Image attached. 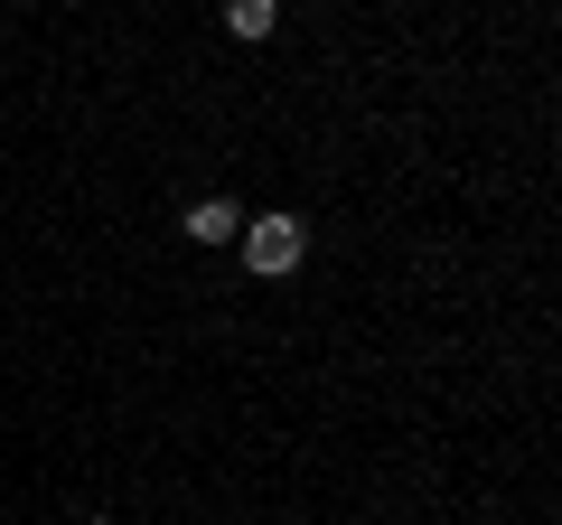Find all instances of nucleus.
<instances>
[{
	"mask_svg": "<svg viewBox=\"0 0 562 525\" xmlns=\"http://www.w3.org/2000/svg\"><path fill=\"white\" fill-rule=\"evenodd\" d=\"M272 20H281V0H225V29L235 38H272Z\"/></svg>",
	"mask_w": 562,
	"mask_h": 525,
	"instance_id": "3",
	"label": "nucleus"
},
{
	"mask_svg": "<svg viewBox=\"0 0 562 525\" xmlns=\"http://www.w3.org/2000/svg\"><path fill=\"white\" fill-rule=\"evenodd\" d=\"M244 272L254 282H281V272H301V254H310V225L301 216H244Z\"/></svg>",
	"mask_w": 562,
	"mask_h": 525,
	"instance_id": "1",
	"label": "nucleus"
},
{
	"mask_svg": "<svg viewBox=\"0 0 562 525\" xmlns=\"http://www.w3.org/2000/svg\"><path fill=\"white\" fill-rule=\"evenodd\" d=\"M85 525H113V516H85Z\"/></svg>",
	"mask_w": 562,
	"mask_h": 525,
	"instance_id": "4",
	"label": "nucleus"
},
{
	"mask_svg": "<svg viewBox=\"0 0 562 525\" xmlns=\"http://www.w3.org/2000/svg\"><path fill=\"white\" fill-rule=\"evenodd\" d=\"M179 225H188V244H235V235H244V206H235V198H198Z\"/></svg>",
	"mask_w": 562,
	"mask_h": 525,
	"instance_id": "2",
	"label": "nucleus"
}]
</instances>
